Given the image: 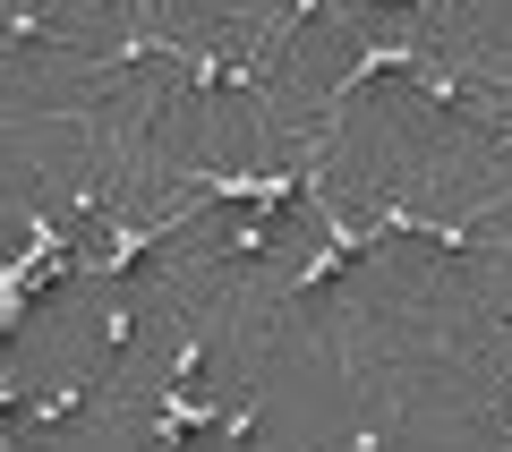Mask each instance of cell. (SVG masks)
Wrapping results in <instances>:
<instances>
[{
    "label": "cell",
    "instance_id": "obj_1",
    "mask_svg": "<svg viewBox=\"0 0 512 452\" xmlns=\"http://www.w3.org/2000/svg\"><path fill=\"white\" fill-rule=\"evenodd\" d=\"M197 197H222V205H256V214H282V205L316 197V163H282V171H222V163H188L180 171Z\"/></svg>",
    "mask_w": 512,
    "mask_h": 452
},
{
    "label": "cell",
    "instance_id": "obj_11",
    "mask_svg": "<svg viewBox=\"0 0 512 452\" xmlns=\"http://www.w3.org/2000/svg\"><path fill=\"white\" fill-rule=\"evenodd\" d=\"M342 9H376V0H342ZM402 9H419V18H427V0H402Z\"/></svg>",
    "mask_w": 512,
    "mask_h": 452
},
{
    "label": "cell",
    "instance_id": "obj_10",
    "mask_svg": "<svg viewBox=\"0 0 512 452\" xmlns=\"http://www.w3.org/2000/svg\"><path fill=\"white\" fill-rule=\"evenodd\" d=\"M376 444H384V435H376V427H359V435H350L342 452H376Z\"/></svg>",
    "mask_w": 512,
    "mask_h": 452
},
{
    "label": "cell",
    "instance_id": "obj_7",
    "mask_svg": "<svg viewBox=\"0 0 512 452\" xmlns=\"http://www.w3.org/2000/svg\"><path fill=\"white\" fill-rule=\"evenodd\" d=\"M316 9H325V0H291V9H282V26H265V69H274V60L291 52L299 35H308V18H316Z\"/></svg>",
    "mask_w": 512,
    "mask_h": 452
},
{
    "label": "cell",
    "instance_id": "obj_4",
    "mask_svg": "<svg viewBox=\"0 0 512 452\" xmlns=\"http://www.w3.org/2000/svg\"><path fill=\"white\" fill-rule=\"evenodd\" d=\"M376 231L436 239V248H453V256H487V231H478V222H453V214H419V205H402V197H384V205H376Z\"/></svg>",
    "mask_w": 512,
    "mask_h": 452
},
{
    "label": "cell",
    "instance_id": "obj_6",
    "mask_svg": "<svg viewBox=\"0 0 512 452\" xmlns=\"http://www.w3.org/2000/svg\"><path fill=\"white\" fill-rule=\"evenodd\" d=\"M274 239H282L274 214H239L231 231H222V256H274Z\"/></svg>",
    "mask_w": 512,
    "mask_h": 452
},
{
    "label": "cell",
    "instance_id": "obj_2",
    "mask_svg": "<svg viewBox=\"0 0 512 452\" xmlns=\"http://www.w3.org/2000/svg\"><path fill=\"white\" fill-rule=\"evenodd\" d=\"M163 231H180V214H163V222H111V239L77 256V273H86V282H120L128 265H146V256L163 248Z\"/></svg>",
    "mask_w": 512,
    "mask_h": 452
},
{
    "label": "cell",
    "instance_id": "obj_3",
    "mask_svg": "<svg viewBox=\"0 0 512 452\" xmlns=\"http://www.w3.org/2000/svg\"><path fill=\"white\" fill-rule=\"evenodd\" d=\"M419 60H427L419 43H402V35H367L359 52H350V69L325 86V103H350V94H359V86H376V77H410Z\"/></svg>",
    "mask_w": 512,
    "mask_h": 452
},
{
    "label": "cell",
    "instance_id": "obj_8",
    "mask_svg": "<svg viewBox=\"0 0 512 452\" xmlns=\"http://www.w3.org/2000/svg\"><path fill=\"white\" fill-rule=\"evenodd\" d=\"M128 342H137V308H128V299H120V308L103 316V359H120Z\"/></svg>",
    "mask_w": 512,
    "mask_h": 452
},
{
    "label": "cell",
    "instance_id": "obj_12",
    "mask_svg": "<svg viewBox=\"0 0 512 452\" xmlns=\"http://www.w3.org/2000/svg\"><path fill=\"white\" fill-rule=\"evenodd\" d=\"M504 444H512V410H504Z\"/></svg>",
    "mask_w": 512,
    "mask_h": 452
},
{
    "label": "cell",
    "instance_id": "obj_9",
    "mask_svg": "<svg viewBox=\"0 0 512 452\" xmlns=\"http://www.w3.org/2000/svg\"><path fill=\"white\" fill-rule=\"evenodd\" d=\"M197 376H205V333H188V342H180V359L163 367V384H197Z\"/></svg>",
    "mask_w": 512,
    "mask_h": 452
},
{
    "label": "cell",
    "instance_id": "obj_5",
    "mask_svg": "<svg viewBox=\"0 0 512 452\" xmlns=\"http://www.w3.org/2000/svg\"><path fill=\"white\" fill-rule=\"evenodd\" d=\"M419 103H436V111H487V94L470 86V77H453V69H436V60H419V69L402 77Z\"/></svg>",
    "mask_w": 512,
    "mask_h": 452
}]
</instances>
